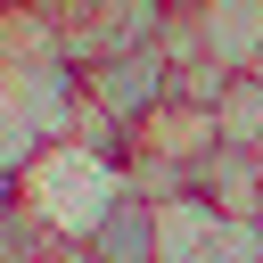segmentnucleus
<instances>
[{
	"label": "nucleus",
	"mask_w": 263,
	"mask_h": 263,
	"mask_svg": "<svg viewBox=\"0 0 263 263\" xmlns=\"http://www.w3.org/2000/svg\"><path fill=\"white\" fill-rule=\"evenodd\" d=\"M214 205L197 197V189H181V197H156V263H197L205 255V238H214Z\"/></svg>",
	"instance_id": "nucleus-7"
},
{
	"label": "nucleus",
	"mask_w": 263,
	"mask_h": 263,
	"mask_svg": "<svg viewBox=\"0 0 263 263\" xmlns=\"http://www.w3.org/2000/svg\"><path fill=\"white\" fill-rule=\"evenodd\" d=\"M197 263H263V214H222Z\"/></svg>",
	"instance_id": "nucleus-9"
},
{
	"label": "nucleus",
	"mask_w": 263,
	"mask_h": 263,
	"mask_svg": "<svg viewBox=\"0 0 263 263\" xmlns=\"http://www.w3.org/2000/svg\"><path fill=\"white\" fill-rule=\"evenodd\" d=\"M214 132H222V148H263V74H230L222 82Z\"/></svg>",
	"instance_id": "nucleus-8"
},
{
	"label": "nucleus",
	"mask_w": 263,
	"mask_h": 263,
	"mask_svg": "<svg viewBox=\"0 0 263 263\" xmlns=\"http://www.w3.org/2000/svg\"><path fill=\"white\" fill-rule=\"evenodd\" d=\"M16 197H25V181H16V173H0V214H8Z\"/></svg>",
	"instance_id": "nucleus-10"
},
{
	"label": "nucleus",
	"mask_w": 263,
	"mask_h": 263,
	"mask_svg": "<svg viewBox=\"0 0 263 263\" xmlns=\"http://www.w3.org/2000/svg\"><path fill=\"white\" fill-rule=\"evenodd\" d=\"M82 263H156V197L123 189L107 205V222L82 238Z\"/></svg>",
	"instance_id": "nucleus-4"
},
{
	"label": "nucleus",
	"mask_w": 263,
	"mask_h": 263,
	"mask_svg": "<svg viewBox=\"0 0 263 263\" xmlns=\"http://www.w3.org/2000/svg\"><path fill=\"white\" fill-rule=\"evenodd\" d=\"M255 74H263V58H255Z\"/></svg>",
	"instance_id": "nucleus-11"
},
{
	"label": "nucleus",
	"mask_w": 263,
	"mask_h": 263,
	"mask_svg": "<svg viewBox=\"0 0 263 263\" xmlns=\"http://www.w3.org/2000/svg\"><path fill=\"white\" fill-rule=\"evenodd\" d=\"M123 189H132V181H123V156L82 148V140H49V148L25 164V205H33L66 247H82Z\"/></svg>",
	"instance_id": "nucleus-1"
},
{
	"label": "nucleus",
	"mask_w": 263,
	"mask_h": 263,
	"mask_svg": "<svg viewBox=\"0 0 263 263\" xmlns=\"http://www.w3.org/2000/svg\"><path fill=\"white\" fill-rule=\"evenodd\" d=\"M82 99H90L107 123L140 132V123L173 99V66H164V49H123V58H99V66H82Z\"/></svg>",
	"instance_id": "nucleus-2"
},
{
	"label": "nucleus",
	"mask_w": 263,
	"mask_h": 263,
	"mask_svg": "<svg viewBox=\"0 0 263 263\" xmlns=\"http://www.w3.org/2000/svg\"><path fill=\"white\" fill-rule=\"evenodd\" d=\"M49 58H66L58 0H0V74L8 66H49Z\"/></svg>",
	"instance_id": "nucleus-6"
},
{
	"label": "nucleus",
	"mask_w": 263,
	"mask_h": 263,
	"mask_svg": "<svg viewBox=\"0 0 263 263\" xmlns=\"http://www.w3.org/2000/svg\"><path fill=\"white\" fill-rule=\"evenodd\" d=\"M189 25H197V49L222 74H255V58H263V0H189Z\"/></svg>",
	"instance_id": "nucleus-3"
},
{
	"label": "nucleus",
	"mask_w": 263,
	"mask_h": 263,
	"mask_svg": "<svg viewBox=\"0 0 263 263\" xmlns=\"http://www.w3.org/2000/svg\"><path fill=\"white\" fill-rule=\"evenodd\" d=\"M189 189H197L214 214H263V156H255V148H214V156L189 173Z\"/></svg>",
	"instance_id": "nucleus-5"
}]
</instances>
